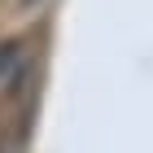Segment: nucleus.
I'll use <instances>...</instances> for the list:
<instances>
[{"mask_svg":"<svg viewBox=\"0 0 153 153\" xmlns=\"http://www.w3.org/2000/svg\"><path fill=\"white\" fill-rule=\"evenodd\" d=\"M26 70V48L18 39H4L0 44V88H13Z\"/></svg>","mask_w":153,"mask_h":153,"instance_id":"obj_1","label":"nucleus"}]
</instances>
